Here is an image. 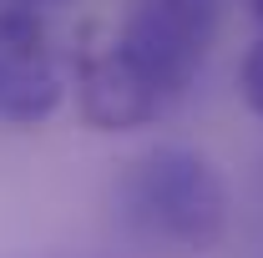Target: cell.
<instances>
[{
  "label": "cell",
  "instance_id": "1",
  "mask_svg": "<svg viewBox=\"0 0 263 258\" xmlns=\"http://www.w3.org/2000/svg\"><path fill=\"white\" fill-rule=\"evenodd\" d=\"M122 218L167 253H208L228 233V188L193 147H152L122 172Z\"/></svg>",
  "mask_w": 263,
  "mask_h": 258
},
{
  "label": "cell",
  "instance_id": "2",
  "mask_svg": "<svg viewBox=\"0 0 263 258\" xmlns=\"http://www.w3.org/2000/svg\"><path fill=\"white\" fill-rule=\"evenodd\" d=\"M213 31H218V0H137L117 41L162 97H177L202 71Z\"/></svg>",
  "mask_w": 263,
  "mask_h": 258
},
{
  "label": "cell",
  "instance_id": "3",
  "mask_svg": "<svg viewBox=\"0 0 263 258\" xmlns=\"http://www.w3.org/2000/svg\"><path fill=\"white\" fill-rule=\"evenodd\" d=\"M61 71L35 5L10 0L0 10V122L35 127L61 106Z\"/></svg>",
  "mask_w": 263,
  "mask_h": 258
},
{
  "label": "cell",
  "instance_id": "4",
  "mask_svg": "<svg viewBox=\"0 0 263 258\" xmlns=\"http://www.w3.org/2000/svg\"><path fill=\"white\" fill-rule=\"evenodd\" d=\"M76 106L97 132H137L167 106V97L142 76L117 35H91L76 51Z\"/></svg>",
  "mask_w": 263,
  "mask_h": 258
},
{
  "label": "cell",
  "instance_id": "5",
  "mask_svg": "<svg viewBox=\"0 0 263 258\" xmlns=\"http://www.w3.org/2000/svg\"><path fill=\"white\" fill-rule=\"evenodd\" d=\"M238 86H243V101L263 117V41H258V46H248L243 71H238Z\"/></svg>",
  "mask_w": 263,
  "mask_h": 258
},
{
  "label": "cell",
  "instance_id": "6",
  "mask_svg": "<svg viewBox=\"0 0 263 258\" xmlns=\"http://www.w3.org/2000/svg\"><path fill=\"white\" fill-rule=\"evenodd\" d=\"M253 10H258V21H263V0H253Z\"/></svg>",
  "mask_w": 263,
  "mask_h": 258
},
{
  "label": "cell",
  "instance_id": "7",
  "mask_svg": "<svg viewBox=\"0 0 263 258\" xmlns=\"http://www.w3.org/2000/svg\"><path fill=\"white\" fill-rule=\"evenodd\" d=\"M21 5H35V0H21Z\"/></svg>",
  "mask_w": 263,
  "mask_h": 258
}]
</instances>
